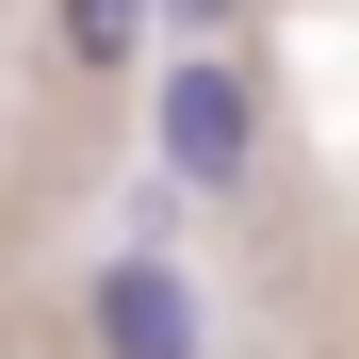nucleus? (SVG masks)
I'll list each match as a JSON object with an SVG mask.
<instances>
[{
    "label": "nucleus",
    "instance_id": "f257e3e1",
    "mask_svg": "<svg viewBox=\"0 0 359 359\" xmlns=\"http://www.w3.org/2000/svg\"><path fill=\"white\" fill-rule=\"evenodd\" d=\"M262 163V98L229 49H180L163 66V180H196V196H229V180Z\"/></svg>",
    "mask_w": 359,
    "mask_h": 359
},
{
    "label": "nucleus",
    "instance_id": "7ed1b4c3",
    "mask_svg": "<svg viewBox=\"0 0 359 359\" xmlns=\"http://www.w3.org/2000/svg\"><path fill=\"white\" fill-rule=\"evenodd\" d=\"M49 17H66V66H131V49H147V0H49Z\"/></svg>",
    "mask_w": 359,
    "mask_h": 359
},
{
    "label": "nucleus",
    "instance_id": "f03ea898",
    "mask_svg": "<svg viewBox=\"0 0 359 359\" xmlns=\"http://www.w3.org/2000/svg\"><path fill=\"white\" fill-rule=\"evenodd\" d=\"M82 327H98V359H196V343H212V327H196V278H180L163 245H114L98 294H82Z\"/></svg>",
    "mask_w": 359,
    "mask_h": 359
},
{
    "label": "nucleus",
    "instance_id": "20e7f679",
    "mask_svg": "<svg viewBox=\"0 0 359 359\" xmlns=\"http://www.w3.org/2000/svg\"><path fill=\"white\" fill-rule=\"evenodd\" d=\"M147 17H180V33H196V49H212L229 17H245V0H147Z\"/></svg>",
    "mask_w": 359,
    "mask_h": 359
}]
</instances>
